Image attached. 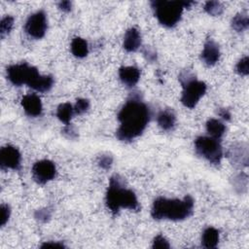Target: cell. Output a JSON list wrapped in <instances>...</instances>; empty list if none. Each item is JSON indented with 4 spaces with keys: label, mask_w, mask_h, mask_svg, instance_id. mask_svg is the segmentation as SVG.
<instances>
[{
    "label": "cell",
    "mask_w": 249,
    "mask_h": 249,
    "mask_svg": "<svg viewBox=\"0 0 249 249\" xmlns=\"http://www.w3.org/2000/svg\"><path fill=\"white\" fill-rule=\"evenodd\" d=\"M151 117L146 103L139 97L133 96L126 100L118 114L120 126L116 136L121 141H130L142 134Z\"/></svg>",
    "instance_id": "obj_1"
},
{
    "label": "cell",
    "mask_w": 249,
    "mask_h": 249,
    "mask_svg": "<svg viewBox=\"0 0 249 249\" xmlns=\"http://www.w3.org/2000/svg\"><path fill=\"white\" fill-rule=\"evenodd\" d=\"M193 208L194 199L190 196H186L183 199L160 196L153 202L151 215L155 220L181 221L193 214Z\"/></svg>",
    "instance_id": "obj_2"
},
{
    "label": "cell",
    "mask_w": 249,
    "mask_h": 249,
    "mask_svg": "<svg viewBox=\"0 0 249 249\" xmlns=\"http://www.w3.org/2000/svg\"><path fill=\"white\" fill-rule=\"evenodd\" d=\"M105 202L108 209L114 215L117 214L121 208L136 211L140 208L136 195L134 192L124 187L119 175H114L110 178Z\"/></svg>",
    "instance_id": "obj_3"
},
{
    "label": "cell",
    "mask_w": 249,
    "mask_h": 249,
    "mask_svg": "<svg viewBox=\"0 0 249 249\" xmlns=\"http://www.w3.org/2000/svg\"><path fill=\"white\" fill-rule=\"evenodd\" d=\"M195 4L193 1H167L156 0L151 2L155 17L159 22L166 27L175 26L181 19L184 8Z\"/></svg>",
    "instance_id": "obj_4"
},
{
    "label": "cell",
    "mask_w": 249,
    "mask_h": 249,
    "mask_svg": "<svg viewBox=\"0 0 249 249\" xmlns=\"http://www.w3.org/2000/svg\"><path fill=\"white\" fill-rule=\"evenodd\" d=\"M179 80L183 87L181 102L185 107L194 108L206 91V85L188 73H182Z\"/></svg>",
    "instance_id": "obj_5"
},
{
    "label": "cell",
    "mask_w": 249,
    "mask_h": 249,
    "mask_svg": "<svg viewBox=\"0 0 249 249\" xmlns=\"http://www.w3.org/2000/svg\"><path fill=\"white\" fill-rule=\"evenodd\" d=\"M40 76L37 68L29 65L27 62L13 64L7 67V78L17 87L27 85L32 88Z\"/></svg>",
    "instance_id": "obj_6"
},
{
    "label": "cell",
    "mask_w": 249,
    "mask_h": 249,
    "mask_svg": "<svg viewBox=\"0 0 249 249\" xmlns=\"http://www.w3.org/2000/svg\"><path fill=\"white\" fill-rule=\"evenodd\" d=\"M196 153L213 164H219L223 158V149L219 140L210 136H199L195 140Z\"/></svg>",
    "instance_id": "obj_7"
},
{
    "label": "cell",
    "mask_w": 249,
    "mask_h": 249,
    "mask_svg": "<svg viewBox=\"0 0 249 249\" xmlns=\"http://www.w3.org/2000/svg\"><path fill=\"white\" fill-rule=\"evenodd\" d=\"M48 28L47 17L43 11H38L27 18L25 22V32L32 38L41 39L45 36Z\"/></svg>",
    "instance_id": "obj_8"
},
{
    "label": "cell",
    "mask_w": 249,
    "mask_h": 249,
    "mask_svg": "<svg viewBox=\"0 0 249 249\" xmlns=\"http://www.w3.org/2000/svg\"><path fill=\"white\" fill-rule=\"evenodd\" d=\"M56 168L53 161L49 160H42L36 161L32 166V175L34 180L41 185L53 180L55 177Z\"/></svg>",
    "instance_id": "obj_9"
},
{
    "label": "cell",
    "mask_w": 249,
    "mask_h": 249,
    "mask_svg": "<svg viewBox=\"0 0 249 249\" xmlns=\"http://www.w3.org/2000/svg\"><path fill=\"white\" fill-rule=\"evenodd\" d=\"M20 153L11 145H7L0 150V166L1 168H10L18 170L20 167Z\"/></svg>",
    "instance_id": "obj_10"
},
{
    "label": "cell",
    "mask_w": 249,
    "mask_h": 249,
    "mask_svg": "<svg viewBox=\"0 0 249 249\" xmlns=\"http://www.w3.org/2000/svg\"><path fill=\"white\" fill-rule=\"evenodd\" d=\"M21 106L24 112L30 117L40 116L42 113V102L38 95L34 93L26 94L21 98Z\"/></svg>",
    "instance_id": "obj_11"
},
{
    "label": "cell",
    "mask_w": 249,
    "mask_h": 249,
    "mask_svg": "<svg viewBox=\"0 0 249 249\" xmlns=\"http://www.w3.org/2000/svg\"><path fill=\"white\" fill-rule=\"evenodd\" d=\"M220 58L219 46L212 40H208L201 52V59L207 65H214Z\"/></svg>",
    "instance_id": "obj_12"
},
{
    "label": "cell",
    "mask_w": 249,
    "mask_h": 249,
    "mask_svg": "<svg viewBox=\"0 0 249 249\" xmlns=\"http://www.w3.org/2000/svg\"><path fill=\"white\" fill-rule=\"evenodd\" d=\"M119 77L124 85L132 88L140 79V70L134 66H123L119 69Z\"/></svg>",
    "instance_id": "obj_13"
},
{
    "label": "cell",
    "mask_w": 249,
    "mask_h": 249,
    "mask_svg": "<svg viewBox=\"0 0 249 249\" xmlns=\"http://www.w3.org/2000/svg\"><path fill=\"white\" fill-rule=\"evenodd\" d=\"M141 46V35L137 28L131 27L125 31L123 47L126 52H136Z\"/></svg>",
    "instance_id": "obj_14"
},
{
    "label": "cell",
    "mask_w": 249,
    "mask_h": 249,
    "mask_svg": "<svg viewBox=\"0 0 249 249\" xmlns=\"http://www.w3.org/2000/svg\"><path fill=\"white\" fill-rule=\"evenodd\" d=\"M229 158L232 164L235 165H243L247 166L248 163V152H247V147H242L241 145L238 146H232L230 151H229Z\"/></svg>",
    "instance_id": "obj_15"
},
{
    "label": "cell",
    "mask_w": 249,
    "mask_h": 249,
    "mask_svg": "<svg viewBox=\"0 0 249 249\" xmlns=\"http://www.w3.org/2000/svg\"><path fill=\"white\" fill-rule=\"evenodd\" d=\"M219 242V231L213 227L206 228L201 235V244L205 248H215Z\"/></svg>",
    "instance_id": "obj_16"
},
{
    "label": "cell",
    "mask_w": 249,
    "mask_h": 249,
    "mask_svg": "<svg viewBox=\"0 0 249 249\" xmlns=\"http://www.w3.org/2000/svg\"><path fill=\"white\" fill-rule=\"evenodd\" d=\"M157 122L159 126L163 130H170L175 125L176 117L172 110H163L158 115Z\"/></svg>",
    "instance_id": "obj_17"
},
{
    "label": "cell",
    "mask_w": 249,
    "mask_h": 249,
    "mask_svg": "<svg viewBox=\"0 0 249 249\" xmlns=\"http://www.w3.org/2000/svg\"><path fill=\"white\" fill-rule=\"evenodd\" d=\"M206 130L210 137L219 140L224 135L226 126L221 121L217 119H210L206 123Z\"/></svg>",
    "instance_id": "obj_18"
},
{
    "label": "cell",
    "mask_w": 249,
    "mask_h": 249,
    "mask_svg": "<svg viewBox=\"0 0 249 249\" xmlns=\"http://www.w3.org/2000/svg\"><path fill=\"white\" fill-rule=\"evenodd\" d=\"M71 52L72 53L79 58L85 57L89 53V47L86 40L80 37H76L71 42Z\"/></svg>",
    "instance_id": "obj_19"
},
{
    "label": "cell",
    "mask_w": 249,
    "mask_h": 249,
    "mask_svg": "<svg viewBox=\"0 0 249 249\" xmlns=\"http://www.w3.org/2000/svg\"><path fill=\"white\" fill-rule=\"evenodd\" d=\"M74 113H75L74 112V107L72 106V104H70L68 102H65V103L60 104L57 107L56 117L58 118V120L60 122L68 124Z\"/></svg>",
    "instance_id": "obj_20"
},
{
    "label": "cell",
    "mask_w": 249,
    "mask_h": 249,
    "mask_svg": "<svg viewBox=\"0 0 249 249\" xmlns=\"http://www.w3.org/2000/svg\"><path fill=\"white\" fill-rule=\"evenodd\" d=\"M231 27L237 32H242L246 30L249 26V18L247 14L245 13H240L236 14L232 18H231Z\"/></svg>",
    "instance_id": "obj_21"
},
{
    "label": "cell",
    "mask_w": 249,
    "mask_h": 249,
    "mask_svg": "<svg viewBox=\"0 0 249 249\" xmlns=\"http://www.w3.org/2000/svg\"><path fill=\"white\" fill-rule=\"evenodd\" d=\"M53 85V78L51 75H47V76H40L37 81L35 82V84L33 85L32 89L40 91V92H46L48 90H50L52 89Z\"/></svg>",
    "instance_id": "obj_22"
},
{
    "label": "cell",
    "mask_w": 249,
    "mask_h": 249,
    "mask_svg": "<svg viewBox=\"0 0 249 249\" xmlns=\"http://www.w3.org/2000/svg\"><path fill=\"white\" fill-rule=\"evenodd\" d=\"M204 11L210 16L217 17V16L222 15V13L224 11V7L218 1H207L204 4Z\"/></svg>",
    "instance_id": "obj_23"
},
{
    "label": "cell",
    "mask_w": 249,
    "mask_h": 249,
    "mask_svg": "<svg viewBox=\"0 0 249 249\" xmlns=\"http://www.w3.org/2000/svg\"><path fill=\"white\" fill-rule=\"evenodd\" d=\"M14 25V18L11 16H6L1 19L0 22V35L1 38H4L7 34L10 33Z\"/></svg>",
    "instance_id": "obj_24"
},
{
    "label": "cell",
    "mask_w": 249,
    "mask_h": 249,
    "mask_svg": "<svg viewBox=\"0 0 249 249\" xmlns=\"http://www.w3.org/2000/svg\"><path fill=\"white\" fill-rule=\"evenodd\" d=\"M235 71L242 76H247L249 74V58L248 56H244L237 62L235 66Z\"/></svg>",
    "instance_id": "obj_25"
},
{
    "label": "cell",
    "mask_w": 249,
    "mask_h": 249,
    "mask_svg": "<svg viewBox=\"0 0 249 249\" xmlns=\"http://www.w3.org/2000/svg\"><path fill=\"white\" fill-rule=\"evenodd\" d=\"M73 107H74L75 114L81 115V114L85 113L89 109V101L88 99H86V98H79V99H77L76 104Z\"/></svg>",
    "instance_id": "obj_26"
},
{
    "label": "cell",
    "mask_w": 249,
    "mask_h": 249,
    "mask_svg": "<svg viewBox=\"0 0 249 249\" xmlns=\"http://www.w3.org/2000/svg\"><path fill=\"white\" fill-rule=\"evenodd\" d=\"M97 163L98 165L103 168V169H109L113 163V158L112 156L108 154H104L98 157L97 159Z\"/></svg>",
    "instance_id": "obj_27"
},
{
    "label": "cell",
    "mask_w": 249,
    "mask_h": 249,
    "mask_svg": "<svg viewBox=\"0 0 249 249\" xmlns=\"http://www.w3.org/2000/svg\"><path fill=\"white\" fill-rule=\"evenodd\" d=\"M153 248H169L170 245L168 243V241L161 235V234H158L154 240H153V245H152Z\"/></svg>",
    "instance_id": "obj_28"
},
{
    "label": "cell",
    "mask_w": 249,
    "mask_h": 249,
    "mask_svg": "<svg viewBox=\"0 0 249 249\" xmlns=\"http://www.w3.org/2000/svg\"><path fill=\"white\" fill-rule=\"evenodd\" d=\"M1 218H0V225L3 227L9 220L10 218V214H11V210L9 205L7 204H1Z\"/></svg>",
    "instance_id": "obj_29"
},
{
    "label": "cell",
    "mask_w": 249,
    "mask_h": 249,
    "mask_svg": "<svg viewBox=\"0 0 249 249\" xmlns=\"http://www.w3.org/2000/svg\"><path fill=\"white\" fill-rule=\"evenodd\" d=\"M35 218L41 222H47L51 218V211L47 208L39 209L35 212Z\"/></svg>",
    "instance_id": "obj_30"
},
{
    "label": "cell",
    "mask_w": 249,
    "mask_h": 249,
    "mask_svg": "<svg viewBox=\"0 0 249 249\" xmlns=\"http://www.w3.org/2000/svg\"><path fill=\"white\" fill-rule=\"evenodd\" d=\"M143 53V55L145 56V58L151 62H153L156 58H157V53L154 52V50H152L151 48L149 47H146L144 48V50L142 51Z\"/></svg>",
    "instance_id": "obj_31"
},
{
    "label": "cell",
    "mask_w": 249,
    "mask_h": 249,
    "mask_svg": "<svg viewBox=\"0 0 249 249\" xmlns=\"http://www.w3.org/2000/svg\"><path fill=\"white\" fill-rule=\"evenodd\" d=\"M48 247H55V248H64V244L62 242H53V241H48L41 245V248H48Z\"/></svg>",
    "instance_id": "obj_32"
},
{
    "label": "cell",
    "mask_w": 249,
    "mask_h": 249,
    "mask_svg": "<svg viewBox=\"0 0 249 249\" xmlns=\"http://www.w3.org/2000/svg\"><path fill=\"white\" fill-rule=\"evenodd\" d=\"M72 4L70 1H62L58 4V8L63 12H69L71 10Z\"/></svg>",
    "instance_id": "obj_33"
},
{
    "label": "cell",
    "mask_w": 249,
    "mask_h": 249,
    "mask_svg": "<svg viewBox=\"0 0 249 249\" xmlns=\"http://www.w3.org/2000/svg\"><path fill=\"white\" fill-rule=\"evenodd\" d=\"M219 116L222 117L224 120H227V121H230L231 120V113L228 109H220L219 112H218Z\"/></svg>",
    "instance_id": "obj_34"
}]
</instances>
